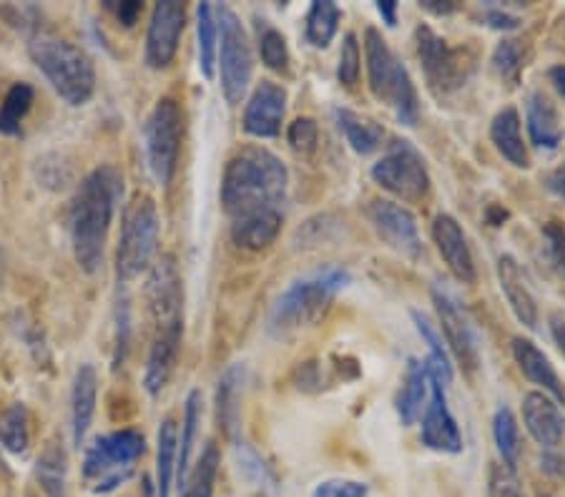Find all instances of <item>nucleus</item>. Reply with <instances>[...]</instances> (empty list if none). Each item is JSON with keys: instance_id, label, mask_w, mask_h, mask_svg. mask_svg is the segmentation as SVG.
I'll return each mask as SVG.
<instances>
[{"instance_id": "obj_1", "label": "nucleus", "mask_w": 565, "mask_h": 497, "mask_svg": "<svg viewBox=\"0 0 565 497\" xmlns=\"http://www.w3.org/2000/svg\"><path fill=\"white\" fill-rule=\"evenodd\" d=\"M124 196V176L116 166H96L81 181L71 198L68 229L76 264L96 274L104 264V249L111 231L116 206Z\"/></svg>"}, {"instance_id": "obj_2", "label": "nucleus", "mask_w": 565, "mask_h": 497, "mask_svg": "<svg viewBox=\"0 0 565 497\" xmlns=\"http://www.w3.org/2000/svg\"><path fill=\"white\" fill-rule=\"evenodd\" d=\"M287 188L289 171L277 153L264 147H244L224 169V212L239 219L254 212L279 209V204L287 198Z\"/></svg>"}, {"instance_id": "obj_3", "label": "nucleus", "mask_w": 565, "mask_h": 497, "mask_svg": "<svg viewBox=\"0 0 565 497\" xmlns=\"http://www.w3.org/2000/svg\"><path fill=\"white\" fill-rule=\"evenodd\" d=\"M350 271L337 264L319 267L295 279L271 306L269 332L277 334V337H287L291 332L315 324L319 316H324V312L330 310L334 296L350 284Z\"/></svg>"}, {"instance_id": "obj_4", "label": "nucleus", "mask_w": 565, "mask_h": 497, "mask_svg": "<svg viewBox=\"0 0 565 497\" xmlns=\"http://www.w3.org/2000/svg\"><path fill=\"white\" fill-rule=\"evenodd\" d=\"M29 53L45 80L68 106H86L96 90L94 61L76 43L51 31H35Z\"/></svg>"}, {"instance_id": "obj_5", "label": "nucleus", "mask_w": 565, "mask_h": 497, "mask_svg": "<svg viewBox=\"0 0 565 497\" xmlns=\"http://www.w3.org/2000/svg\"><path fill=\"white\" fill-rule=\"evenodd\" d=\"M364 56H367V80L372 96L387 104L399 123L415 126L420 119V104H417L413 78H409L405 63H399L377 29L364 31Z\"/></svg>"}, {"instance_id": "obj_6", "label": "nucleus", "mask_w": 565, "mask_h": 497, "mask_svg": "<svg viewBox=\"0 0 565 497\" xmlns=\"http://www.w3.org/2000/svg\"><path fill=\"white\" fill-rule=\"evenodd\" d=\"M159 231L157 202L149 194H136L124 209L121 239H118L116 251V271L121 282H131L153 264Z\"/></svg>"}, {"instance_id": "obj_7", "label": "nucleus", "mask_w": 565, "mask_h": 497, "mask_svg": "<svg viewBox=\"0 0 565 497\" xmlns=\"http://www.w3.org/2000/svg\"><path fill=\"white\" fill-rule=\"evenodd\" d=\"M146 442L136 430H118L111 435L96 437L86 447L84 477L90 490L98 495L114 493L134 475V467L143 455Z\"/></svg>"}, {"instance_id": "obj_8", "label": "nucleus", "mask_w": 565, "mask_h": 497, "mask_svg": "<svg viewBox=\"0 0 565 497\" xmlns=\"http://www.w3.org/2000/svg\"><path fill=\"white\" fill-rule=\"evenodd\" d=\"M216 25H218V78H222V94L226 101L236 106L247 94L249 80L254 74V58H252V45L249 35L244 31L239 21L230 6L214 8Z\"/></svg>"}, {"instance_id": "obj_9", "label": "nucleus", "mask_w": 565, "mask_h": 497, "mask_svg": "<svg viewBox=\"0 0 565 497\" xmlns=\"http://www.w3.org/2000/svg\"><path fill=\"white\" fill-rule=\"evenodd\" d=\"M372 179L407 204L423 202L430 192V174H427L423 153L409 141L392 143V149L372 166Z\"/></svg>"}, {"instance_id": "obj_10", "label": "nucleus", "mask_w": 565, "mask_h": 497, "mask_svg": "<svg viewBox=\"0 0 565 497\" xmlns=\"http://www.w3.org/2000/svg\"><path fill=\"white\" fill-rule=\"evenodd\" d=\"M181 151V111L174 98H161L146 121V153L149 169L159 184L174 179Z\"/></svg>"}, {"instance_id": "obj_11", "label": "nucleus", "mask_w": 565, "mask_h": 497, "mask_svg": "<svg viewBox=\"0 0 565 497\" xmlns=\"http://www.w3.org/2000/svg\"><path fill=\"white\" fill-rule=\"evenodd\" d=\"M417 56H420L425 76L437 94H450V90L460 88L470 76L472 63L468 61V56L462 51L452 48L445 39H440L430 25H420L417 29Z\"/></svg>"}, {"instance_id": "obj_12", "label": "nucleus", "mask_w": 565, "mask_h": 497, "mask_svg": "<svg viewBox=\"0 0 565 497\" xmlns=\"http://www.w3.org/2000/svg\"><path fill=\"white\" fill-rule=\"evenodd\" d=\"M433 302L443 324L445 345H448L455 359L460 361L465 372L472 375L480 367V347H478V334H476V327H472L468 310H465V306L458 302V296H455L450 289H445L443 284L433 287Z\"/></svg>"}, {"instance_id": "obj_13", "label": "nucleus", "mask_w": 565, "mask_h": 497, "mask_svg": "<svg viewBox=\"0 0 565 497\" xmlns=\"http://www.w3.org/2000/svg\"><path fill=\"white\" fill-rule=\"evenodd\" d=\"M146 296H149V310L157 324V332L184 329L181 324V306H184V287H181L177 259L163 255L157 264L151 267L149 284H146Z\"/></svg>"}, {"instance_id": "obj_14", "label": "nucleus", "mask_w": 565, "mask_h": 497, "mask_svg": "<svg viewBox=\"0 0 565 497\" xmlns=\"http://www.w3.org/2000/svg\"><path fill=\"white\" fill-rule=\"evenodd\" d=\"M370 224L375 226L377 237L387 244L399 257L415 261L423 255V239L417 231V219L403 204L377 198L367 206Z\"/></svg>"}, {"instance_id": "obj_15", "label": "nucleus", "mask_w": 565, "mask_h": 497, "mask_svg": "<svg viewBox=\"0 0 565 497\" xmlns=\"http://www.w3.org/2000/svg\"><path fill=\"white\" fill-rule=\"evenodd\" d=\"M186 25V6L177 0H161L153 6L149 33H146V63L149 68L161 71L174 61L181 33Z\"/></svg>"}, {"instance_id": "obj_16", "label": "nucleus", "mask_w": 565, "mask_h": 497, "mask_svg": "<svg viewBox=\"0 0 565 497\" xmlns=\"http://www.w3.org/2000/svg\"><path fill=\"white\" fill-rule=\"evenodd\" d=\"M423 445L445 455H458L462 452V435L458 420L452 418L448 400H445V387L430 377V402L423 412Z\"/></svg>"}, {"instance_id": "obj_17", "label": "nucleus", "mask_w": 565, "mask_h": 497, "mask_svg": "<svg viewBox=\"0 0 565 497\" xmlns=\"http://www.w3.org/2000/svg\"><path fill=\"white\" fill-rule=\"evenodd\" d=\"M287 114V90L275 80H262L244 108V131L254 139H275Z\"/></svg>"}, {"instance_id": "obj_18", "label": "nucleus", "mask_w": 565, "mask_h": 497, "mask_svg": "<svg viewBox=\"0 0 565 497\" xmlns=\"http://www.w3.org/2000/svg\"><path fill=\"white\" fill-rule=\"evenodd\" d=\"M433 239L437 251L445 259V264L452 271V277L462 284L476 282V259H472L468 237H465L462 226L450 214H437L433 222Z\"/></svg>"}, {"instance_id": "obj_19", "label": "nucleus", "mask_w": 565, "mask_h": 497, "mask_svg": "<svg viewBox=\"0 0 565 497\" xmlns=\"http://www.w3.org/2000/svg\"><path fill=\"white\" fill-rule=\"evenodd\" d=\"M523 422L531 437L545 450H553L565 435L561 404L545 392H527L523 397Z\"/></svg>"}, {"instance_id": "obj_20", "label": "nucleus", "mask_w": 565, "mask_h": 497, "mask_svg": "<svg viewBox=\"0 0 565 497\" xmlns=\"http://www.w3.org/2000/svg\"><path fill=\"white\" fill-rule=\"evenodd\" d=\"M96 400H98L96 367L81 365L76 369V377H73V387H71V430H73V445L78 450L84 447L90 422H94Z\"/></svg>"}, {"instance_id": "obj_21", "label": "nucleus", "mask_w": 565, "mask_h": 497, "mask_svg": "<svg viewBox=\"0 0 565 497\" xmlns=\"http://www.w3.org/2000/svg\"><path fill=\"white\" fill-rule=\"evenodd\" d=\"M181 334H184V329H169L157 332V337H153L149 361H146L143 372V387L151 397H159L163 392V387L169 385L171 372H174L179 359Z\"/></svg>"}, {"instance_id": "obj_22", "label": "nucleus", "mask_w": 565, "mask_h": 497, "mask_svg": "<svg viewBox=\"0 0 565 497\" xmlns=\"http://www.w3.org/2000/svg\"><path fill=\"white\" fill-rule=\"evenodd\" d=\"M498 279H500V289H503L510 310H513V314H515V320L525 324L527 329H533L537 324L535 296L531 294V289H527L518 261L510 255H503L498 259Z\"/></svg>"}, {"instance_id": "obj_23", "label": "nucleus", "mask_w": 565, "mask_h": 497, "mask_svg": "<svg viewBox=\"0 0 565 497\" xmlns=\"http://www.w3.org/2000/svg\"><path fill=\"white\" fill-rule=\"evenodd\" d=\"M513 357L518 361V367H521V372L531 379L533 385L543 387V392L551 395L558 404L565 402V392H563L558 372H555L551 359L545 357L543 349H537L531 339L515 337L513 339Z\"/></svg>"}, {"instance_id": "obj_24", "label": "nucleus", "mask_w": 565, "mask_h": 497, "mask_svg": "<svg viewBox=\"0 0 565 497\" xmlns=\"http://www.w3.org/2000/svg\"><path fill=\"white\" fill-rule=\"evenodd\" d=\"M525 121H527V133H531V141L537 149H545V151L558 149V143L563 141L558 111H555L551 98L543 96L541 90H531V94H527Z\"/></svg>"}, {"instance_id": "obj_25", "label": "nucleus", "mask_w": 565, "mask_h": 497, "mask_svg": "<svg viewBox=\"0 0 565 497\" xmlns=\"http://www.w3.org/2000/svg\"><path fill=\"white\" fill-rule=\"evenodd\" d=\"M279 231H281V212L264 209V212H254L234 219L232 239L239 249L262 251L277 241Z\"/></svg>"}, {"instance_id": "obj_26", "label": "nucleus", "mask_w": 565, "mask_h": 497, "mask_svg": "<svg viewBox=\"0 0 565 497\" xmlns=\"http://www.w3.org/2000/svg\"><path fill=\"white\" fill-rule=\"evenodd\" d=\"M490 139H493L495 149L503 153L510 164L518 169L531 166V156H527L521 133V116H518L513 106L503 108V111L495 116L493 126H490Z\"/></svg>"}, {"instance_id": "obj_27", "label": "nucleus", "mask_w": 565, "mask_h": 497, "mask_svg": "<svg viewBox=\"0 0 565 497\" xmlns=\"http://www.w3.org/2000/svg\"><path fill=\"white\" fill-rule=\"evenodd\" d=\"M427 390H430V375H427V367L423 361L409 359L403 379V390L397 395V414L403 424H415V420L425 412L427 402Z\"/></svg>"}, {"instance_id": "obj_28", "label": "nucleus", "mask_w": 565, "mask_h": 497, "mask_svg": "<svg viewBox=\"0 0 565 497\" xmlns=\"http://www.w3.org/2000/svg\"><path fill=\"white\" fill-rule=\"evenodd\" d=\"M244 385V365H232L218 377L216 387V422L236 442L239 432V392Z\"/></svg>"}, {"instance_id": "obj_29", "label": "nucleus", "mask_w": 565, "mask_h": 497, "mask_svg": "<svg viewBox=\"0 0 565 497\" xmlns=\"http://www.w3.org/2000/svg\"><path fill=\"white\" fill-rule=\"evenodd\" d=\"M334 121L340 126V131L344 133L350 147L362 153V156L364 153L377 151L382 147V141H385V129H382L375 119L352 111V108H337Z\"/></svg>"}, {"instance_id": "obj_30", "label": "nucleus", "mask_w": 565, "mask_h": 497, "mask_svg": "<svg viewBox=\"0 0 565 497\" xmlns=\"http://www.w3.org/2000/svg\"><path fill=\"white\" fill-rule=\"evenodd\" d=\"M413 320H415L417 332H420L423 342L430 347V357H427V361H425L427 375H430L435 382L448 387L452 382V361L448 355V347H445V342H443V334L437 332L435 324L420 312H413Z\"/></svg>"}, {"instance_id": "obj_31", "label": "nucleus", "mask_w": 565, "mask_h": 497, "mask_svg": "<svg viewBox=\"0 0 565 497\" xmlns=\"http://www.w3.org/2000/svg\"><path fill=\"white\" fill-rule=\"evenodd\" d=\"M157 445V497H169L179 460V428L171 418L161 422Z\"/></svg>"}, {"instance_id": "obj_32", "label": "nucleus", "mask_w": 565, "mask_h": 497, "mask_svg": "<svg viewBox=\"0 0 565 497\" xmlns=\"http://www.w3.org/2000/svg\"><path fill=\"white\" fill-rule=\"evenodd\" d=\"M199 424H202V392L191 390L186 397V412H184V424H181V442H179V460H177L179 490L184 487L189 477V463H191V455H194Z\"/></svg>"}, {"instance_id": "obj_33", "label": "nucleus", "mask_w": 565, "mask_h": 497, "mask_svg": "<svg viewBox=\"0 0 565 497\" xmlns=\"http://www.w3.org/2000/svg\"><path fill=\"white\" fill-rule=\"evenodd\" d=\"M35 477L49 497H68V460L63 447L51 445L43 452L35 465Z\"/></svg>"}, {"instance_id": "obj_34", "label": "nucleus", "mask_w": 565, "mask_h": 497, "mask_svg": "<svg viewBox=\"0 0 565 497\" xmlns=\"http://www.w3.org/2000/svg\"><path fill=\"white\" fill-rule=\"evenodd\" d=\"M196 48H199V68L206 78H214L216 53H218V25L214 15V6L202 3L196 8Z\"/></svg>"}, {"instance_id": "obj_35", "label": "nucleus", "mask_w": 565, "mask_h": 497, "mask_svg": "<svg viewBox=\"0 0 565 497\" xmlns=\"http://www.w3.org/2000/svg\"><path fill=\"white\" fill-rule=\"evenodd\" d=\"M342 11L337 8L332 0H317L309 8L307 13V41L315 45V48H327L340 29Z\"/></svg>"}, {"instance_id": "obj_36", "label": "nucleus", "mask_w": 565, "mask_h": 497, "mask_svg": "<svg viewBox=\"0 0 565 497\" xmlns=\"http://www.w3.org/2000/svg\"><path fill=\"white\" fill-rule=\"evenodd\" d=\"M0 445L11 455H23L31 445L29 410L23 404H11L0 412Z\"/></svg>"}, {"instance_id": "obj_37", "label": "nucleus", "mask_w": 565, "mask_h": 497, "mask_svg": "<svg viewBox=\"0 0 565 497\" xmlns=\"http://www.w3.org/2000/svg\"><path fill=\"white\" fill-rule=\"evenodd\" d=\"M33 88L29 84H13L8 90L3 104H0V133L3 136H18L21 133V123L29 116L33 106Z\"/></svg>"}, {"instance_id": "obj_38", "label": "nucleus", "mask_w": 565, "mask_h": 497, "mask_svg": "<svg viewBox=\"0 0 565 497\" xmlns=\"http://www.w3.org/2000/svg\"><path fill=\"white\" fill-rule=\"evenodd\" d=\"M218 447L216 445H206V450L199 457V463L194 467V473L186 477L181 493L184 497H214V485H216V475H218Z\"/></svg>"}, {"instance_id": "obj_39", "label": "nucleus", "mask_w": 565, "mask_h": 497, "mask_svg": "<svg viewBox=\"0 0 565 497\" xmlns=\"http://www.w3.org/2000/svg\"><path fill=\"white\" fill-rule=\"evenodd\" d=\"M493 437L503 465L510 469L518 467V455H521V432H518L515 414L510 412V407H500L493 418Z\"/></svg>"}, {"instance_id": "obj_40", "label": "nucleus", "mask_w": 565, "mask_h": 497, "mask_svg": "<svg viewBox=\"0 0 565 497\" xmlns=\"http://www.w3.org/2000/svg\"><path fill=\"white\" fill-rule=\"evenodd\" d=\"M523 45L521 41L508 39L503 43H498V48L493 53V68L498 71V76L505 80L508 86H518L523 74Z\"/></svg>"}, {"instance_id": "obj_41", "label": "nucleus", "mask_w": 565, "mask_h": 497, "mask_svg": "<svg viewBox=\"0 0 565 497\" xmlns=\"http://www.w3.org/2000/svg\"><path fill=\"white\" fill-rule=\"evenodd\" d=\"M236 445V455H239V469L244 473L247 480H252L257 487H275V475H271V469L264 465V460L254 452L247 442H234Z\"/></svg>"}, {"instance_id": "obj_42", "label": "nucleus", "mask_w": 565, "mask_h": 497, "mask_svg": "<svg viewBox=\"0 0 565 497\" xmlns=\"http://www.w3.org/2000/svg\"><path fill=\"white\" fill-rule=\"evenodd\" d=\"M259 53L264 66L271 71H287L289 66V48L287 39L277 29H264L259 35Z\"/></svg>"}, {"instance_id": "obj_43", "label": "nucleus", "mask_w": 565, "mask_h": 497, "mask_svg": "<svg viewBox=\"0 0 565 497\" xmlns=\"http://www.w3.org/2000/svg\"><path fill=\"white\" fill-rule=\"evenodd\" d=\"M360 71H362V53H360L358 35L348 33V35H344V43H342V51H340V66H337V78H340V84L352 88L360 80Z\"/></svg>"}, {"instance_id": "obj_44", "label": "nucleus", "mask_w": 565, "mask_h": 497, "mask_svg": "<svg viewBox=\"0 0 565 497\" xmlns=\"http://www.w3.org/2000/svg\"><path fill=\"white\" fill-rule=\"evenodd\" d=\"M488 497H525L523 485L515 477V469H510L508 465L490 467Z\"/></svg>"}, {"instance_id": "obj_45", "label": "nucleus", "mask_w": 565, "mask_h": 497, "mask_svg": "<svg viewBox=\"0 0 565 497\" xmlns=\"http://www.w3.org/2000/svg\"><path fill=\"white\" fill-rule=\"evenodd\" d=\"M287 141L299 153H312L319 143V126L315 119H297L289 126Z\"/></svg>"}, {"instance_id": "obj_46", "label": "nucleus", "mask_w": 565, "mask_h": 497, "mask_svg": "<svg viewBox=\"0 0 565 497\" xmlns=\"http://www.w3.org/2000/svg\"><path fill=\"white\" fill-rule=\"evenodd\" d=\"M312 497H370V487L360 480H348V477H337V480H324L315 487Z\"/></svg>"}, {"instance_id": "obj_47", "label": "nucleus", "mask_w": 565, "mask_h": 497, "mask_svg": "<svg viewBox=\"0 0 565 497\" xmlns=\"http://www.w3.org/2000/svg\"><path fill=\"white\" fill-rule=\"evenodd\" d=\"M543 239L555 269L565 274V226L561 222H548L543 226Z\"/></svg>"}, {"instance_id": "obj_48", "label": "nucleus", "mask_w": 565, "mask_h": 497, "mask_svg": "<svg viewBox=\"0 0 565 497\" xmlns=\"http://www.w3.org/2000/svg\"><path fill=\"white\" fill-rule=\"evenodd\" d=\"M116 355H114V367H121L126 359V349H129V302H118V327H116Z\"/></svg>"}, {"instance_id": "obj_49", "label": "nucleus", "mask_w": 565, "mask_h": 497, "mask_svg": "<svg viewBox=\"0 0 565 497\" xmlns=\"http://www.w3.org/2000/svg\"><path fill=\"white\" fill-rule=\"evenodd\" d=\"M106 8L116 15L118 23H124L126 29H134L143 11V3H136V0H106Z\"/></svg>"}, {"instance_id": "obj_50", "label": "nucleus", "mask_w": 565, "mask_h": 497, "mask_svg": "<svg viewBox=\"0 0 565 497\" xmlns=\"http://www.w3.org/2000/svg\"><path fill=\"white\" fill-rule=\"evenodd\" d=\"M486 23L490 29H498V31H515L518 25H521V21H518L515 15L500 11V8H490L486 13Z\"/></svg>"}, {"instance_id": "obj_51", "label": "nucleus", "mask_w": 565, "mask_h": 497, "mask_svg": "<svg viewBox=\"0 0 565 497\" xmlns=\"http://www.w3.org/2000/svg\"><path fill=\"white\" fill-rule=\"evenodd\" d=\"M541 467L555 477H565V457L555 455V452H545L541 457Z\"/></svg>"}, {"instance_id": "obj_52", "label": "nucleus", "mask_w": 565, "mask_h": 497, "mask_svg": "<svg viewBox=\"0 0 565 497\" xmlns=\"http://www.w3.org/2000/svg\"><path fill=\"white\" fill-rule=\"evenodd\" d=\"M551 334H553L555 345H558V349L563 352V357H565V316L563 314L551 316Z\"/></svg>"}, {"instance_id": "obj_53", "label": "nucleus", "mask_w": 565, "mask_h": 497, "mask_svg": "<svg viewBox=\"0 0 565 497\" xmlns=\"http://www.w3.org/2000/svg\"><path fill=\"white\" fill-rule=\"evenodd\" d=\"M545 186H548L555 196H563L565 198V164L553 171V174L548 176V181H545Z\"/></svg>"}, {"instance_id": "obj_54", "label": "nucleus", "mask_w": 565, "mask_h": 497, "mask_svg": "<svg viewBox=\"0 0 565 497\" xmlns=\"http://www.w3.org/2000/svg\"><path fill=\"white\" fill-rule=\"evenodd\" d=\"M423 8L435 15H448L455 11V3L452 0H423Z\"/></svg>"}, {"instance_id": "obj_55", "label": "nucleus", "mask_w": 565, "mask_h": 497, "mask_svg": "<svg viewBox=\"0 0 565 497\" xmlns=\"http://www.w3.org/2000/svg\"><path fill=\"white\" fill-rule=\"evenodd\" d=\"M377 13L382 15V21H385L387 25L397 23V3H395V0H380Z\"/></svg>"}, {"instance_id": "obj_56", "label": "nucleus", "mask_w": 565, "mask_h": 497, "mask_svg": "<svg viewBox=\"0 0 565 497\" xmlns=\"http://www.w3.org/2000/svg\"><path fill=\"white\" fill-rule=\"evenodd\" d=\"M548 76H551V84L555 86V90H558L561 96H565V66H553Z\"/></svg>"}, {"instance_id": "obj_57", "label": "nucleus", "mask_w": 565, "mask_h": 497, "mask_svg": "<svg viewBox=\"0 0 565 497\" xmlns=\"http://www.w3.org/2000/svg\"><path fill=\"white\" fill-rule=\"evenodd\" d=\"M486 216H488V222L493 224V226H503V222L508 219V212L503 209V206H488V212H486Z\"/></svg>"}, {"instance_id": "obj_58", "label": "nucleus", "mask_w": 565, "mask_h": 497, "mask_svg": "<svg viewBox=\"0 0 565 497\" xmlns=\"http://www.w3.org/2000/svg\"><path fill=\"white\" fill-rule=\"evenodd\" d=\"M0 282H3V259H0Z\"/></svg>"}]
</instances>
